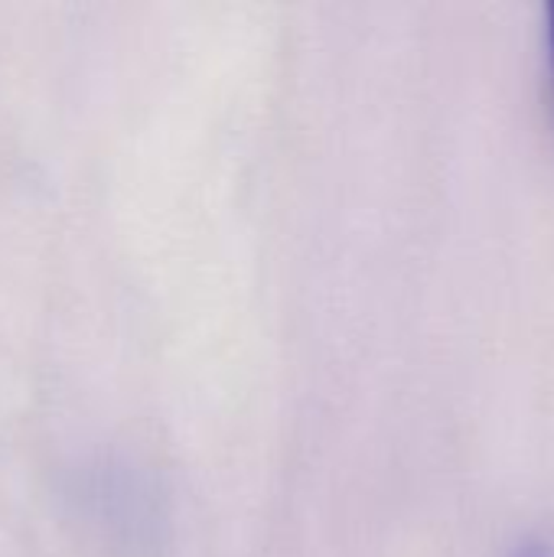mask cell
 <instances>
[{"instance_id":"cell-1","label":"cell","mask_w":554,"mask_h":557,"mask_svg":"<svg viewBox=\"0 0 554 557\" xmlns=\"http://www.w3.org/2000/svg\"><path fill=\"white\" fill-rule=\"evenodd\" d=\"M549 49H552V69H554V0L549 3Z\"/></svg>"}]
</instances>
